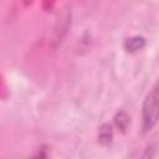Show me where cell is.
Segmentation results:
<instances>
[{
	"label": "cell",
	"mask_w": 159,
	"mask_h": 159,
	"mask_svg": "<svg viewBox=\"0 0 159 159\" xmlns=\"http://www.w3.org/2000/svg\"><path fill=\"white\" fill-rule=\"evenodd\" d=\"M159 120V80L147 93L142 104V129L150 130Z\"/></svg>",
	"instance_id": "6da1fadb"
},
{
	"label": "cell",
	"mask_w": 159,
	"mask_h": 159,
	"mask_svg": "<svg viewBox=\"0 0 159 159\" xmlns=\"http://www.w3.org/2000/svg\"><path fill=\"white\" fill-rule=\"evenodd\" d=\"M147 43V40L144 36H140V35H135V36H130L128 37L124 43H123V47L127 52L129 53H134V52H138L139 50H142Z\"/></svg>",
	"instance_id": "7a4b0ae2"
},
{
	"label": "cell",
	"mask_w": 159,
	"mask_h": 159,
	"mask_svg": "<svg viewBox=\"0 0 159 159\" xmlns=\"http://www.w3.org/2000/svg\"><path fill=\"white\" fill-rule=\"evenodd\" d=\"M113 139V128L109 123H103L98 129V143L102 145H108Z\"/></svg>",
	"instance_id": "3957f363"
},
{
	"label": "cell",
	"mask_w": 159,
	"mask_h": 159,
	"mask_svg": "<svg viewBox=\"0 0 159 159\" xmlns=\"http://www.w3.org/2000/svg\"><path fill=\"white\" fill-rule=\"evenodd\" d=\"M114 124L117 125V128H119L122 132H125V129L128 128L129 124V116L125 111H118L114 114Z\"/></svg>",
	"instance_id": "277c9868"
},
{
	"label": "cell",
	"mask_w": 159,
	"mask_h": 159,
	"mask_svg": "<svg viewBox=\"0 0 159 159\" xmlns=\"http://www.w3.org/2000/svg\"><path fill=\"white\" fill-rule=\"evenodd\" d=\"M153 155H154V149H153L152 145H150V147H148V148L145 149V153L143 154V158H148V157L152 158Z\"/></svg>",
	"instance_id": "5b68a950"
}]
</instances>
